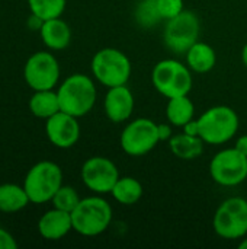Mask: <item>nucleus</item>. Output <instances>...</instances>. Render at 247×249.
Returning <instances> with one entry per match:
<instances>
[{"label": "nucleus", "instance_id": "obj_1", "mask_svg": "<svg viewBox=\"0 0 247 249\" xmlns=\"http://www.w3.org/2000/svg\"><path fill=\"white\" fill-rule=\"evenodd\" d=\"M57 95L61 111L80 118L93 109L98 90L95 82L89 76L74 73L58 86Z\"/></svg>", "mask_w": 247, "mask_h": 249}, {"label": "nucleus", "instance_id": "obj_2", "mask_svg": "<svg viewBox=\"0 0 247 249\" xmlns=\"http://www.w3.org/2000/svg\"><path fill=\"white\" fill-rule=\"evenodd\" d=\"M71 222L73 231L79 235L87 238L102 235L112 222V207L99 194L82 198L71 212Z\"/></svg>", "mask_w": 247, "mask_h": 249}, {"label": "nucleus", "instance_id": "obj_3", "mask_svg": "<svg viewBox=\"0 0 247 249\" xmlns=\"http://www.w3.org/2000/svg\"><path fill=\"white\" fill-rule=\"evenodd\" d=\"M239 115L227 105H215L208 108L198 118L199 137L204 143L220 146L230 142L239 130Z\"/></svg>", "mask_w": 247, "mask_h": 249}, {"label": "nucleus", "instance_id": "obj_4", "mask_svg": "<svg viewBox=\"0 0 247 249\" xmlns=\"http://www.w3.org/2000/svg\"><path fill=\"white\" fill-rule=\"evenodd\" d=\"M90 69L95 79L106 88L127 85L132 71L128 55L112 47L99 50L92 58Z\"/></svg>", "mask_w": 247, "mask_h": 249}, {"label": "nucleus", "instance_id": "obj_5", "mask_svg": "<svg viewBox=\"0 0 247 249\" xmlns=\"http://www.w3.org/2000/svg\"><path fill=\"white\" fill-rule=\"evenodd\" d=\"M151 82L156 90L167 99L183 96L192 89L191 69L173 58L160 60L153 67Z\"/></svg>", "mask_w": 247, "mask_h": 249}, {"label": "nucleus", "instance_id": "obj_6", "mask_svg": "<svg viewBox=\"0 0 247 249\" xmlns=\"http://www.w3.org/2000/svg\"><path fill=\"white\" fill-rule=\"evenodd\" d=\"M63 185V171L51 160H41L35 163L26 174L23 188L33 204L51 201L54 194Z\"/></svg>", "mask_w": 247, "mask_h": 249}, {"label": "nucleus", "instance_id": "obj_7", "mask_svg": "<svg viewBox=\"0 0 247 249\" xmlns=\"http://www.w3.org/2000/svg\"><path fill=\"white\" fill-rule=\"evenodd\" d=\"M213 226L215 233L226 241L242 239L247 235V200L230 197L215 210Z\"/></svg>", "mask_w": 247, "mask_h": 249}, {"label": "nucleus", "instance_id": "obj_8", "mask_svg": "<svg viewBox=\"0 0 247 249\" xmlns=\"http://www.w3.org/2000/svg\"><path fill=\"white\" fill-rule=\"evenodd\" d=\"M201 22L195 12L183 10L178 16L166 20L163 39L166 47L175 54H186V51L199 41Z\"/></svg>", "mask_w": 247, "mask_h": 249}, {"label": "nucleus", "instance_id": "obj_9", "mask_svg": "<svg viewBox=\"0 0 247 249\" xmlns=\"http://www.w3.org/2000/svg\"><path fill=\"white\" fill-rule=\"evenodd\" d=\"M159 142L157 123L150 118H137L128 123L119 136L121 149L132 158H140L150 153Z\"/></svg>", "mask_w": 247, "mask_h": 249}, {"label": "nucleus", "instance_id": "obj_10", "mask_svg": "<svg viewBox=\"0 0 247 249\" xmlns=\"http://www.w3.org/2000/svg\"><path fill=\"white\" fill-rule=\"evenodd\" d=\"M210 175L221 187H237L247 179V156L236 147L220 150L210 162Z\"/></svg>", "mask_w": 247, "mask_h": 249}, {"label": "nucleus", "instance_id": "obj_11", "mask_svg": "<svg viewBox=\"0 0 247 249\" xmlns=\"http://www.w3.org/2000/svg\"><path fill=\"white\" fill-rule=\"evenodd\" d=\"M23 77L26 85L33 90L54 89L60 79V64L54 54L36 51L25 63Z\"/></svg>", "mask_w": 247, "mask_h": 249}, {"label": "nucleus", "instance_id": "obj_12", "mask_svg": "<svg viewBox=\"0 0 247 249\" xmlns=\"http://www.w3.org/2000/svg\"><path fill=\"white\" fill-rule=\"evenodd\" d=\"M82 181L95 194H111L114 185L119 179L116 165L105 156H92L82 165Z\"/></svg>", "mask_w": 247, "mask_h": 249}, {"label": "nucleus", "instance_id": "obj_13", "mask_svg": "<svg viewBox=\"0 0 247 249\" xmlns=\"http://www.w3.org/2000/svg\"><path fill=\"white\" fill-rule=\"evenodd\" d=\"M45 133L51 144L58 149H70L80 139V124L77 117L58 111L45 121Z\"/></svg>", "mask_w": 247, "mask_h": 249}, {"label": "nucleus", "instance_id": "obj_14", "mask_svg": "<svg viewBox=\"0 0 247 249\" xmlns=\"http://www.w3.org/2000/svg\"><path fill=\"white\" fill-rule=\"evenodd\" d=\"M134 95L127 85L108 88L103 109L109 121L118 124L127 121L134 111Z\"/></svg>", "mask_w": 247, "mask_h": 249}, {"label": "nucleus", "instance_id": "obj_15", "mask_svg": "<svg viewBox=\"0 0 247 249\" xmlns=\"http://www.w3.org/2000/svg\"><path fill=\"white\" fill-rule=\"evenodd\" d=\"M73 231L71 213L52 207L45 212L38 222V232L47 241H60Z\"/></svg>", "mask_w": 247, "mask_h": 249}, {"label": "nucleus", "instance_id": "obj_16", "mask_svg": "<svg viewBox=\"0 0 247 249\" xmlns=\"http://www.w3.org/2000/svg\"><path fill=\"white\" fill-rule=\"evenodd\" d=\"M42 42L45 47L54 51L64 50L71 42V29L66 20L61 18H54L44 20L41 29H39Z\"/></svg>", "mask_w": 247, "mask_h": 249}, {"label": "nucleus", "instance_id": "obj_17", "mask_svg": "<svg viewBox=\"0 0 247 249\" xmlns=\"http://www.w3.org/2000/svg\"><path fill=\"white\" fill-rule=\"evenodd\" d=\"M186 64L191 69V71L204 74L214 69L217 63V54L214 48L202 41L195 42L188 51H186Z\"/></svg>", "mask_w": 247, "mask_h": 249}, {"label": "nucleus", "instance_id": "obj_18", "mask_svg": "<svg viewBox=\"0 0 247 249\" xmlns=\"http://www.w3.org/2000/svg\"><path fill=\"white\" fill-rule=\"evenodd\" d=\"M170 152L183 160H192L202 155L204 152V140L199 136H191L186 133H181L172 136L169 140Z\"/></svg>", "mask_w": 247, "mask_h": 249}, {"label": "nucleus", "instance_id": "obj_19", "mask_svg": "<svg viewBox=\"0 0 247 249\" xmlns=\"http://www.w3.org/2000/svg\"><path fill=\"white\" fill-rule=\"evenodd\" d=\"M29 109L36 118L48 120L49 117L61 111L57 92H54V89L35 90L29 99Z\"/></svg>", "mask_w": 247, "mask_h": 249}, {"label": "nucleus", "instance_id": "obj_20", "mask_svg": "<svg viewBox=\"0 0 247 249\" xmlns=\"http://www.w3.org/2000/svg\"><path fill=\"white\" fill-rule=\"evenodd\" d=\"M144 188L141 182L132 177H119L116 184L114 185L111 194L115 201L122 206H134L143 197Z\"/></svg>", "mask_w": 247, "mask_h": 249}, {"label": "nucleus", "instance_id": "obj_21", "mask_svg": "<svg viewBox=\"0 0 247 249\" xmlns=\"http://www.w3.org/2000/svg\"><path fill=\"white\" fill-rule=\"evenodd\" d=\"M195 107L194 102L188 98V95L170 98L166 105V117L167 121L175 127H183L189 121L194 120Z\"/></svg>", "mask_w": 247, "mask_h": 249}, {"label": "nucleus", "instance_id": "obj_22", "mask_svg": "<svg viewBox=\"0 0 247 249\" xmlns=\"http://www.w3.org/2000/svg\"><path fill=\"white\" fill-rule=\"evenodd\" d=\"M31 203L23 185L1 184L0 185V212L16 213L23 210Z\"/></svg>", "mask_w": 247, "mask_h": 249}, {"label": "nucleus", "instance_id": "obj_23", "mask_svg": "<svg viewBox=\"0 0 247 249\" xmlns=\"http://www.w3.org/2000/svg\"><path fill=\"white\" fill-rule=\"evenodd\" d=\"M134 18L138 26L144 28V29H150L153 26H156L159 22L163 20L157 3L156 0H141L138 1L135 12H134Z\"/></svg>", "mask_w": 247, "mask_h": 249}, {"label": "nucleus", "instance_id": "obj_24", "mask_svg": "<svg viewBox=\"0 0 247 249\" xmlns=\"http://www.w3.org/2000/svg\"><path fill=\"white\" fill-rule=\"evenodd\" d=\"M67 0H28L31 13L42 20L60 18L66 9Z\"/></svg>", "mask_w": 247, "mask_h": 249}, {"label": "nucleus", "instance_id": "obj_25", "mask_svg": "<svg viewBox=\"0 0 247 249\" xmlns=\"http://www.w3.org/2000/svg\"><path fill=\"white\" fill-rule=\"evenodd\" d=\"M80 200L82 198L79 197L77 191L73 187L61 185L58 188V191L54 194V197L51 198V203H52V207L63 210V212H67V213H71L77 207Z\"/></svg>", "mask_w": 247, "mask_h": 249}, {"label": "nucleus", "instance_id": "obj_26", "mask_svg": "<svg viewBox=\"0 0 247 249\" xmlns=\"http://www.w3.org/2000/svg\"><path fill=\"white\" fill-rule=\"evenodd\" d=\"M156 3L163 20H169L185 10L183 0H156Z\"/></svg>", "mask_w": 247, "mask_h": 249}, {"label": "nucleus", "instance_id": "obj_27", "mask_svg": "<svg viewBox=\"0 0 247 249\" xmlns=\"http://www.w3.org/2000/svg\"><path fill=\"white\" fill-rule=\"evenodd\" d=\"M17 242L16 239L4 229L0 228V249H16Z\"/></svg>", "mask_w": 247, "mask_h": 249}, {"label": "nucleus", "instance_id": "obj_28", "mask_svg": "<svg viewBox=\"0 0 247 249\" xmlns=\"http://www.w3.org/2000/svg\"><path fill=\"white\" fill-rule=\"evenodd\" d=\"M157 130H159V139L160 142L165 140H170L172 139V127L169 124H157Z\"/></svg>", "mask_w": 247, "mask_h": 249}, {"label": "nucleus", "instance_id": "obj_29", "mask_svg": "<svg viewBox=\"0 0 247 249\" xmlns=\"http://www.w3.org/2000/svg\"><path fill=\"white\" fill-rule=\"evenodd\" d=\"M183 133L191 134V136H199V127H198V120H192L188 124H185L183 127Z\"/></svg>", "mask_w": 247, "mask_h": 249}, {"label": "nucleus", "instance_id": "obj_30", "mask_svg": "<svg viewBox=\"0 0 247 249\" xmlns=\"http://www.w3.org/2000/svg\"><path fill=\"white\" fill-rule=\"evenodd\" d=\"M234 147L240 152V153H243L245 156H247V134H243V136H240L237 140H236V143H234Z\"/></svg>", "mask_w": 247, "mask_h": 249}, {"label": "nucleus", "instance_id": "obj_31", "mask_svg": "<svg viewBox=\"0 0 247 249\" xmlns=\"http://www.w3.org/2000/svg\"><path fill=\"white\" fill-rule=\"evenodd\" d=\"M242 61H243L245 67H247V42L245 44L243 50H242Z\"/></svg>", "mask_w": 247, "mask_h": 249}, {"label": "nucleus", "instance_id": "obj_32", "mask_svg": "<svg viewBox=\"0 0 247 249\" xmlns=\"http://www.w3.org/2000/svg\"><path fill=\"white\" fill-rule=\"evenodd\" d=\"M239 248L240 249H247V238H242V242H240V245H239Z\"/></svg>", "mask_w": 247, "mask_h": 249}]
</instances>
